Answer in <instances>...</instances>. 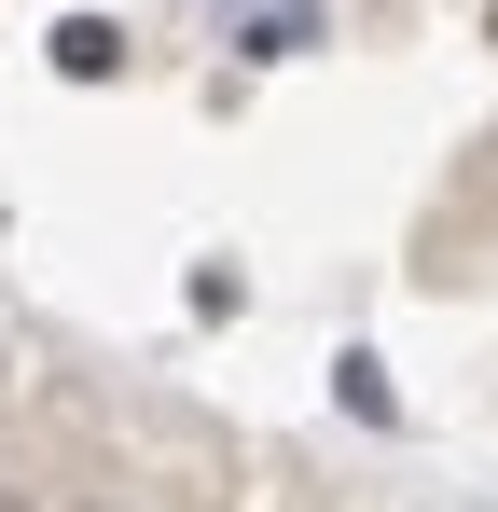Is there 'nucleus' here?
Returning a JSON list of instances; mask_svg holds the SVG:
<instances>
[{"label": "nucleus", "instance_id": "nucleus-1", "mask_svg": "<svg viewBox=\"0 0 498 512\" xmlns=\"http://www.w3.org/2000/svg\"><path fill=\"white\" fill-rule=\"evenodd\" d=\"M222 42H236V56H305V42H319V0H236Z\"/></svg>", "mask_w": 498, "mask_h": 512}, {"label": "nucleus", "instance_id": "nucleus-2", "mask_svg": "<svg viewBox=\"0 0 498 512\" xmlns=\"http://www.w3.org/2000/svg\"><path fill=\"white\" fill-rule=\"evenodd\" d=\"M111 56H125L111 14H56V70H70V84H111Z\"/></svg>", "mask_w": 498, "mask_h": 512}, {"label": "nucleus", "instance_id": "nucleus-3", "mask_svg": "<svg viewBox=\"0 0 498 512\" xmlns=\"http://www.w3.org/2000/svg\"><path fill=\"white\" fill-rule=\"evenodd\" d=\"M14 512H28V499H14Z\"/></svg>", "mask_w": 498, "mask_h": 512}]
</instances>
